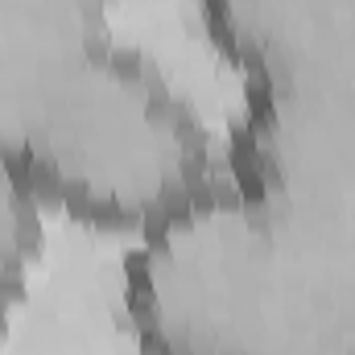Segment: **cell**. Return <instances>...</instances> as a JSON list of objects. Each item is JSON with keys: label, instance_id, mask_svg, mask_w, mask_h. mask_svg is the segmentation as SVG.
I'll list each match as a JSON object with an SVG mask.
<instances>
[{"label": "cell", "instance_id": "obj_5", "mask_svg": "<svg viewBox=\"0 0 355 355\" xmlns=\"http://www.w3.org/2000/svg\"><path fill=\"white\" fill-rule=\"evenodd\" d=\"M265 355H355V318H285Z\"/></svg>", "mask_w": 355, "mask_h": 355}, {"label": "cell", "instance_id": "obj_2", "mask_svg": "<svg viewBox=\"0 0 355 355\" xmlns=\"http://www.w3.org/2000/svg\"><path fill=\"white\" fill-rule=\"evenodd\" d=\"M124 310L141 355H265L281 322L265 211L215 182L141 232L124 261Z\"/></svg>", "mask_w": 355, "mask_h": 355}, {"label": "cell", "instance_id": "obj_4", "mask_svg": "<svg viewBox=\"0 0 355 355\" xmlns=\"http://www.w3.org/2000/svg\"><path fill=\"white\" fill-rule=\"evenodd\" d=\"M37 211L42 207L25 182L0 162V327L8 322V310L17 306L29 261L37 252Z\"/></svg>", "mask_w": 355, "mask_h": 355}, {"label": "cell", "instance_id": "obj_3", "mask_svg": "<svg viewBox=\"0 0 355 355\" xmlns=\"http://www.w3.org/2000/svg\"><path fill=\"white\" fill-rule=\"evenodd\" d=\"M99 0H0V162L103 46Z\"/></svg>", "mask_w": 355, "mask_h": 355}, {"label": "cell", "instance_id": "obj_1", "mask_svg": "<svg viewBox=\"0 0 355 355\" xmlns=\"http://www.w3.org/2000/svg\"><path fill=\"white\" fill-rule=\"evenodd\" d=\"M12 174L71 219L149 232L211 190L215 153L202 120L137 50L103 42L12 153Z\"/></svg>", "mask_w": 355, "mask_h": 355}]
</instances>
